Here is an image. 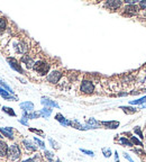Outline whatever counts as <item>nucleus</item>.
<instances>
[{"label": "nucleus", "instance_id": "33", "mask_svg": "<svg viewBox=\"0 0 146 162\" xmlns=\"http://www.w3.org/2000/svg\"><path fill=\"white\" fill-rule=\"evenodd\" d=\"M50 142H51V143H52V144H53V146H54V148H55V149H57V144H56V143H55V142L53 141L52 139H50Z\"/></svg>", "mask_w": 146, "mask_h": 162}, {"label": "nucleus", "instance_id": "16", "mask_svg": "<svg viewBox=\"0 0 146 162\" xmlns=\"http://www.w3.org/2000/svg\"><path fill=\"white\" fill-rule=\"evenodd\" d=\"M16 49H17V52H18V53H21V54H24V53L27 52V46H26V44H24V43H19L18 46H16Z\"/></svg>", "mask_w": 146, "mask_h": 162}, {"label": "nucleus", "instance_id": "15", "mask_svg": "<svg viewBox=\"0 0 146 162\" xmlns=\"http://www.w3.org/2000/svg\"><path fill=\"white\" fill-rule=\"evenodd\" d=\"M102 124H104V126H107L108 128H117L119 126L118 122H104Z\"/></svg>", "mask_w": 146, "mask_h": 162}, {"label": "nucleus", "instance_id": "36", "mask_svg": "<svg viewBox=\"0 0 146 162\" xmlns=\"http://www.w3.org/2000/svg\"><path fill=\"white\" fill-rule=\"evenodd\" d=\"M143 108H146V104L144 105V106H143Z\"/></svg>", "mask_w": 146, "mask_h": 162}, {"label": "nucleus", "instance_id": "35", "mask_svg": "<svg viewBox=\"0 0 146 162\" xmlns=\"http://www.w3.org/2000/svg\"><path fill=\"white\" fill-rule=\"evenodd\" d=\"M24 162H36L34 159H27V160H25Z\"/></svg>", "mask_w": 146, "mask_h": 162}, {"label": "nucleus", "instance_id": "32", "mask_svg": "<svg viewBox=\"0 0 146 162\" xmlns=\"http://www.w3.org/2000/svg\"><path fill=\"white\" fill-rule=\"evenodd\" d=\"M124 155H125V158H126V159H127V160H128L129 162H134V161H133V159H132V158H130V157H129L128 154H126V153H125Z\"/></svg>", "mask_w": 146, "mask_h": 162}, {"label": "nucleus", "instance_id": "27", "mask_svg": "<svg viewBox=\"0 0 146 162\" xmlns=\"http://www.w3.org/2000/svg\"><path fill=\"white\" fill-rule=\"evenodd\" d=\"M34 140H35V142H36V143H37V144H38V145H40V146H41V148H43V149H44V148H45V144H44V142L40 141V140H38V139H37V137H35V139H34Z\"/></svg>", "mask_w": 146, "mask_h": 162}, {"label": "nucleus", "instance_id": "20", "mask_svg": "<svg viewBox=\"0 0 146 162\" xmlns=\"http://www.w3.org/2000/svg\"><path fill=\"white\" fill-rule=\"evenodd\" d=\"M2 111H5V113H7L8 115H10V116H16V114H15V111H12L11 108H9V107H2Z\"/></svg>", "mask_w": 146, "mask_h": 162}, {"label": "nucleus", "instance_id": "25", "mask_svg": "<svg viewBox=\"0 0 146 162\" xmlns=\"http://www.w3.org/2000/svg\"><path fill=\"white\" fill-rule=\"evenodd\" d=\"M132 141H133V143H134V144H136V145H139V146L142 145V142L138 141L135 136H132Z\"/></svg>", "mask_w": 146, "mask_h": 162}, {"label": "nucleus", "instance_id": "8", "mask_svg": "<svg viewBox=\"0 0 146 162\" xmlns=\"http://www.w3.org/2000/svg\"><path fill=\"white\" fill-rule=\"evenodd\" d=\"M21 62L25 63L27 68H34V64H35L33 59H31V56H28V55H24L21 58Z\"/></svg>", "mask_w": 146, "mask_h": 162}, {"label": "nucleus", "instance_id": "9", "mask_svg": "<svg viewBox=\"0 0 146 162\" xmlns=\"http://www.w3.org/2000/svg\"><path fill=\"white\" fill-rule=\"evenodd\" d=\"M0 133H2L5 136L12 139L14 135H12V128L11 127H0Z\"/></svg>", "mask_w": 146, "mask_h": 162}, {"label": "nucleus", "instance_id": "13", "mask_svg": "<svg viewBox=\"0 0 146 162\" xmlns=\"http://www.w3.org/2000/svg\"><path fill=\"white\" fill-rule=\"evenodd\" d=\"M20 108L24 109L25 111H33L34 109V104L31 102V101H26V102H21L20 104Z\"/></svg>", "mask_w": 146, "mask_h": 162}, {"label": "nucleus", "instance_id": "11", "mask_svg": "<svg viewBox=\"0 0 146 162\" xmlns=\"http://www.w3.org/2000/svg\"><path fill=\"white\" fill-rule=\"evenodd\" d=\"M42 104L43 105H46V106H51V107H57L59 108V105L57 102L51 100L50 98H46V97H43L42 98Z\"/></svg>", "mask_w": 146, "mask_h": 162}, {"label": "nucleus", "instance_id": "1", "mask_svg": "<svg viewBox=\"0 0 146 162\" xmlns=\"http://www.w3.org/2000/svg\"><path fill=\"white\" fill-rule=\"evenodd\" d=\"M33 69L36 71L38 74L45 76V74H47L48 71H50V64H47V63L44 62V61H37V62L34 64V68H33Z\"/></svg>", "mask_w": 146, "mask_h": 162}, {"label": "nucleus", "instance_id": "31", "mask_svg": "<svg viewBox=\"0 0 146 162\" xmlns=\"http://www.w3.org/2000/svg\"><path fill=\"white\" fill-rule=\"evenodd\" d=\"M139 6H141L143 9H146V1H141V2H139Z\"/></svg>", "mask_w": 146, "mask_h": 162}, {"label": "nucleus", "instance_id": "19", "mask_svg": "<svg viewBox=\"0 0 146 162\" xmlns=\"http://www.w3.org/2000/svg\"><path fill=\"white\" fill-rule=\"evenodd\" d=\"M145 101H146V96L145 97L139 98V99H137V100L129 101V104H130V105H139V104H143V102H145Z\"/></svg>", "mask_w": 146, "mask_h": 162}, {"label": "nucleus", "instance_id": "21", "mask_svg": "<svg viewBox=\"0 0 146 162\" xmlns=\"http://www.w3.org/2000/svg\"><path fill=\"white\" fill-rule=\"evenodd\" d=\"M24 144H25V146L28 149V150H31V151H35L36 150V148L31 144V142H28V141H24Z\"/></svg>", "mask_w": 146, "mask_h": 162}, {"label": "nucleus", "instance_id": "24", "mask_svg": "<svg viewBox=\"0 0 146 162\" xmlns=\"http://www.w3.org/2000/svg\"><path fill=\"white\" fill-rule=\"evenodd\" d=\"M6 27V19L5 18H0V32L5 30Z\"/></svg>", "mask_w": 146, "mask_h": 162}, {"label": "nucleus", "instance_id": "12", "mask_svg": "<svg viewBox=\"0 0 146 162\" xmlns=\"http://www.w3.org/2000/svg\"><path fill=\"white\" fill-rule=\"evenodd\" d=\"M0 96H2L5 99H7V100H12V99H17V98H15V97H12L9 95V92L8 91H6L5 88H2V87H0Z\"/></svg>", "mask_w": 146, "mask_h": 162}, {"label": "nucleus", "instance_id": "22", "mask_svg": "<svg viewBox=\"0 0 146 162\" xmlns=\"http://www.w3.org/2000/svg\"><path fill=\"white\" fill-rule=\"evenodd\" d=\"M123 111L127 113V114H133V113H136V109L135 108H128V107H120Z\"/></svg>", "mask_w": 146, "mask_h": 162}, {"label": "nucleus", "instance_id": "37", "mask_svg": "<svg viewBox=\"0 0 146 162\" xmlns=\"http://www.w3.org/2000/svg\"><path fill=\"white\" fill-rule=\"evenodd\" d=\"M56 162H61V161H60V160H57V161H56Z\"/></svg>", "mask_w": 146, "mask_h": 162}, {"label": "nucleus", "instance_id": "18", "mask_svg": "<svg viewBox=\"0 0 146 162\" xmlns=\"http://www.w3.org/2000/svg\"><path fill=\"white\" fill-rule=\"evenodd\" d=\"M0 84H1V87H2V88H5V89L8 91L9 93H14V91H12V89H11L10 87H9V86H8V84H7V83H6L5 81L1 80V79H0Z\"/></svg>", "mask_w": 146, "mask_h": 162}, {"label": "nucleus", "instance_id": "5", "mask_svg": "<svg viewBox=\"0 0 146 162\" xmlns=\"http://www.w3.org/2000/svg\"><path fill=\"white\" fill-rule=\"evenodd\" d=\"M124 10L126 15H136L138 12V7L136 5H128Z\"/></svg>", "mask_w": 146, "mask_h": 162}, {"label": "nucleus", "instance_id": "14", "mask_svg": "<svg viewBox=\"0 0 146 162\" xmlns=\"http://www.w3.org/2000/svg\"><path fill=\"white\" fill-rule=\"evenodd\" d=\"M55 118H56V121H59L62 125H64V126H66V125H70V122L66 121L64 117H63L61 114H57L56 116H55Z\"/></svg>", "mask_w": 146, "mask_h": 162}, {"label": "nucleus", "instance_id": "23", "mask_svg": "<svg viewBox=\"0 0 146 162\" xmlns=\"http://www.w3.org/2000/svg\"><path fill=\"white\" fill-rule=\"evenodd\" d=\"M120 143L124 144V145H126V146H132V145H133V144L128 141L127 139H125V137H121V139H120Z\"/></svg>", "mask_w": 146, "mask_h": 162}, {"label": "nucleus", "instance_id": "10", "mask_svg": "<svg viewBox=\"0 0 146 162\" xmlns=\"http://www.w3.org/2000/svg\"><path fill=\"white\" fill-rule=\"evenodd\" d=\"M8 62H9V64H10V67L12 68V69H15L16 71H18V72H20V73H23L24 71H23V69H21V67L16 62V60H14V59H8Z\"/></svg>", "mask_w": 146, "mask_h": 162}, {"label": "nucleus", "instance_id": "17", "mask_svg": "<svg viewBox=\"0 0 146 162\" xmlns=\"http://www.w3.org/2000/svg\"><path fill=\"white\" fill-rule=\"evenodd\" d=\"M51 114H52V109L51 108H47V107L43 108L42 111H41V113H40V115H43L44 117H48Z\"/></svg>", "mask_w": 146, "mask_h": 162}, {"label": "nucleus", "instance_id": "4", "mask_svg": "<svg viewBox=\"0 0 146 162\" xmlns=\"http://www.w3.org/2000/svg\"><path fill=\"white\" fill-rule=\"evenodd\" d=\"M61 77H62V73L61 72H59V71H53L51 72L48 76H47V81L48 82H51V83H57L60 79H61Z\"/></svg>", "mask_w": 146, "mask_h": 162}, {"label": "nucleus", "instance_id": "38", "mask_svg": "<svg viewBox=\"0 0 146 162\" xmlns=\"http://www.w3.org/2000/svg\"><path fill=\"white\" fill-rule=\"evenodd\" d=\"M0 137H2V136H1V135H0Z\"/></svg>", "mask_w": 146, "mask_h": 162}, {"label": "nucleus", "instance_id": "30", "mask_svg": "<svg viewBox=\"0 0 146 162\" xmlns=\"http://www.w3.org/2000/svg\"><path fill=\"white\" fill-rule=\"evenodd\" d=\"M135 133L139 135V137H142V139H143V134H142V132H141V130H139L138 127H137V128H135Z\"/></svg>", "mask_w": 146, "mask_h": 162}, {"label": "nucleus", "instance_id": "28", "mask_svg": "<svg viewBox=\"0 0 146 162\" xmlns=\"http://www.w3.org/2000/svg\"><path fill=\"white\" fill-rule=\"evenodd\" d=\"M81 152H83V153H85V154H88V155H90V157H93L94 153L91 151H88V150H84V149H81Z\"/></svg>", "mask_w": 146, "mask_h": 162}, {"label": "nucleus", "instance_id": "7", "mask_svg": "<svg viewBox=\"0 0 146 162\" xmlns=\"http://www.w3.org/2000/svg\"><path fill=\"white\" fill-rule=\"evenodd\" d=\"M8 155V145L6 142L0 141V157H7Z\"/></svg>", "mask_w": 146, "mask_h": 162}, {"label": "nucleus", "instance_id": "34", "mask_svg": "<svg viewBox=\"0 0 146 162\" xmlns=\"http://www.w3.org/2000/svg\"><path fill=\"white\" fill-rule=\"evenodd\" d=\"M19 123L24 124V125H27V122H26V119H19Z\"/></svg>", "mask_w": 146, "mask_h": 162}, {"label": "nucleus", "instance_id": "3", "mask_svg": "<svg viewBox=\"0 0 146 162\" xmlns=\"http://www.w3.org/2000/svg\"><path fill=\"white\" fill-rule=\"evenodd\" d=\"M80 90L84 92V93H92L94 91V86L91 81L89 80H83L81 83V87H80Z\"/></svg>", "mask_w": 146, "mask_h": 162}, {"label": "nucleus", "instance_id": "2", "mask_svg": "<svg viewBox=\"0 0 146 162\" xmlns=\"http://www.w3.org/2000/svg\"><path fill=\"white\" fill-rule=\"evenodd\" d=\"M10 160H16L20 157V150L19 146L17 144H12L8 148V155H7Z\"/></svg>", "mask_w": 146, "mask_h": 162}, {"label": "nucleus", "instance_id": "26", "mask_svg": "<svg viewBox=\"0 0 146 162\" xmlns=\"http://www.w3.org/2000/svg\"><path fill=\"white\" fill-rule=\"evenodd\" d=\"M102 151H104V157H106V158H109V157H110V155H111V151H110V150H109V149H107V150H106V149H104V150H102Z\"/></svg>", "mask_w": 146, "mask_h": 162}, {"label": "nucleus", "instance_id": "6", "mask_svg": "<svg viewBox=\"0 0 146 162\" xmlns=\"http://www.w3.org/2000/svg\"><path fill=\"white\" fill-rule=\"evenodd\" d=\"M121 3L123 2L119 1V0H109V1L106 2V6L108 8H111V9H117V8H119L121 6Z\"/></svg>", "mask_w": 146, "mask_h": 162}, {"label": "nucleus", "instance_id": "29", "mask_svg": "<svg viewBox=\"0 0 146 162\" xmlns=\"http://www.w3.org/2000/svg\"><path fill=\"white\" fill-rule=\"evenodd\" d=\"M45 155H46V158H48V159H50V161L52 162V160H51V159H52L53 154H52V153H51V152H48V151H45Z\"/></svg>", "mask_w": 146, "mask_h": 162}, {"label": "nucleus", "instance_id": "39", "mask_svg": "<svg viewBox=\"0 0 146 162\" xmlns=\"http://www.w3.org/2000/svg\"><path fill=\"white\" fill-rule=\"evenodd\" d=\"M145 146H146V145H145Z\"/></svg>", "mask_w": 146, "mask_h": 162}]
</instances>
